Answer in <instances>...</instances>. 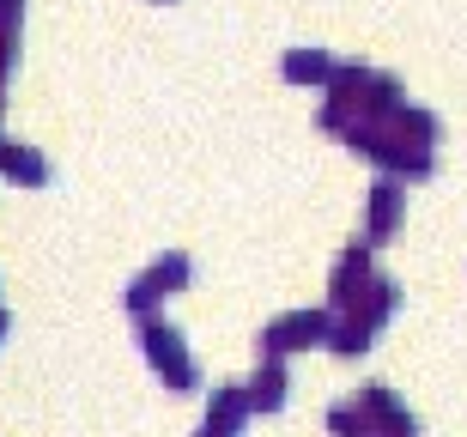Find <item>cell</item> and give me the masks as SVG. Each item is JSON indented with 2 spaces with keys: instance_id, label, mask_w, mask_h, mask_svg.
<instances>
[{
  "instance_id": "6da1fadb",
  "label": "cell",
  "mask_w": 467,
  "mask_h": 437,
  "mask_svg": "<svg viewBox=\"0 0 467 437\" xmlns=\"http://www.w3.org/2000/svg\"><path fill=\"white\" fill-rule=\"evenodd\" d=\"M140 347H146L152 370H158V377H164L171 389H182V395H189V389L201 383V370H194L189 347H182V334H176L171 322H140Z\"/></svg>"
},
{
  "instance_id": "7a4b0ae2",
  "label": "cell",
  "mask_w": 467,
  "mask_h": 437,
  "mask_svg": "<svg viewBox=\"0 0 467 437\" xmlns=\"http://www.w3.org/2000/svg\"><path fill=\"white\" fill-rule=\"evenodd\" d=\"M328 334H334L328 310H292L261 334V352H279L285 359V352H304V347H328Z\"/></svg>"
},
{
  "instance_id": "3957f363",
  "label": "cell",
  "mask_w": 467,
  "mask_h": 437,
  "mask_svg": "<svg viewBox=\"0 0 467 437\" xmlns=\"http://www.w3.org/2000/svg\"><path fill=\"white\" fill-rule=\"evenodd\" d=\"M189 274H194V267H189V255H164V262H152V267H146V274H140L134 286H128V310H134V316H146L152 304H164V297H176V292H182V286H189Z\"/></svg>"
},
{
  "instance_id": "277c9868",
  "label": "cell",
  "mask_w": 467,
  "mask_h": 437,
  "mask_svg": "<svg viewBox=\"0 0 467 437\" xmlns=\"http://www.w3.org/2000/svg\"><path fill=\"white\" fill-rule=\"evenodd\" d=\"M370 286H377V274H370V244H358V249H347V255L334 262V280H328L334 310H358Z\"/></svg>"
},
{
  "instance_id": "5b68a950",
  "label": "cell",
  "mask_w": 467,
  "mask_h": 437,
  "mask_svg": "<svg viewBox=\"0 0 467 437\" xmlns=\"http://www.w3.org/2000/svg\"><path fill=\"white\" fill-rule=\"evenodd\" d=\"M249 407H255V413H279V407H285V365H279V352H261V370L255 377H249Z\"/></svg>"
},
{
  "instance_id": "8992f818",
  "label": "cell",
  "mask_w": 467,
  "mask_h": 437,
  "mask_svg": "<svg viewBox=\"0 0 467 437\" xmlns=\"http://www.w3.org/2000/svg\"><path fill=\"white\" fill-rule=\"evenodd\" d=\"M364 401H370V413H377V432L382 437H419V420L395 401V395H389V383H370V389H364Z\"/></svg>"
},
{
  "instance_id": "52a82bcc",
  "label": "cell",
  "mask_w": 467,
  "mask_h": 437,
  "mask_svg": "<svg viewBox=\"0 0 467 437\" xmlns=\"http://www.w3.org/2000/svg\"><path fill=\"white\" fill-rule=\"evenodd\" d=\"M400 201H407L400 182H395V176H382L377 189H370V231H364V244H382V237L400 225Z\"/></svg>"
},
{
  "instance_id": "ba28073f",
  "label": "cell",
  "mask_w": 467,
  "mask_h": 437,
  "mask_svg": "<svg viewBox=\"0 0 467 437\" xmlns=\"http://www.w3.org/2000/svg\"><path fill=\"white\" fill-rule=\"evenodd\" d=\"M334 55L328 49H292L285 55V79H292V86H328L334 79Z\"/></svg>"
},
{
  "instance_id": "9c48e42d",
  "label": "cell",
  "mask_w": 467,
  "mask_h": 437,
  "mask_svg": "<svg viewBox=\"0 0 467 437\" xmlns=\"http://www.w3.org/2000/svg\"><path fill=\"white\" fill-rule=\"evenodd\" d=\"M328 432L334 437H377V413H370V401H364V395H358V401H340L328 413Z\"/></svg>"
},
{
  "instance_id": "30bf717a",
  "label": "cell",
  "mask_w": 467,
  "mask_h": 437,
  "mask_svg": "<svg viewBox=\"0 0 467 437\" xmlns=\"http://www.w3.org/2000/svg\"><path fill=\"white\" fill-rule=\"evenodd\" d=\"M6 176H13V182H25V189H43V182H49V158L36 152V146H13Z\"/></svg>"
},
{
  "instance_id": "8fae6325",
  "label": "cell",
  "mask_w": 467,
  "mask_h": 437,
  "mask_svg": "<svg viewBox=\"0 0 467 437\" xmlns=\"http://www.w3.org/2000/svg\"><path fill=\"white\" fill-rule=\"evenodd\" d=\"M395 304H400V286L395 280H382L377 274V286H370V292H364V304H358V316H370V322H389V316H395Z\"/></svg>"
},
{
  "instance_id": "7c38bea8",
  "label": "cell",
  "mask_w": 467,
  "mask_h": 437,
  "mask_svg": "<svg viewBox=\"0 0 467 437\" xmlns=\"http://www.w3.org/2000/svg\"><path fill=\"white\" fill-rule=\"evenodd\" d=\"M18 18H25V0H0V31H18Z\"/></svg>"
},
{
  "instance_id": "4fadbf2b",
  "label": "cell",
  "mask_w": 467,
  "mask_h": 437,
  "mask_svg": "<svg viewBox=\"0 0 467 437\" xmlns=\"http://www.w3.org/2000/svg\"><path fill=\"white\" fill-rule=\"evenodd\" d=\"M201 437H237V432H231V425H219V420H207V425H201Z\"/></svg>"
},
{
  "instance_id": "5bb4252c",
  "label": "cell",
  "mask_w": 467,
  "mask_h": 437,
  "mask_svg": "<svg viewBox=\"0 0 467 437\" xmlns=\"http://www.w3.org/2000/svg\"><path fill=\"white\" fill-rule=\"evenodd\" d=\"M0 334H6V310H0Z\"/></svg>"
}]
</instances>
